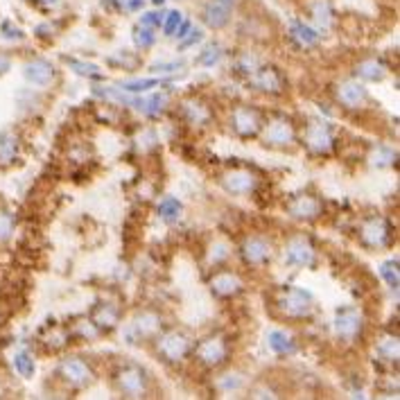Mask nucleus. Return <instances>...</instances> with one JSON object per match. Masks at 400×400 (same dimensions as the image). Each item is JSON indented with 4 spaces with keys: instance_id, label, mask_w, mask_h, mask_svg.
Listing matches in <instances>:
<instances>
[{
    "instance_id": "f257e3e1",
    "label": "nucleus",
    "mask_w": 400,
    "mask_h": 400,
    "mask_svg": "<svg viewBox=\"0 0 400 400\" xmlns=\"http://www.w3.org/2000/svg\"><path fill=\"white\" fill-rule=\"evenodd\" d=\"M195 358L206 367H220L226 362V358H229V344L222 337H206L197 344Z\"/></svg>"
},
{
    "instance_id": "f03ea898",
    "label": "nucleus",
    "mask_w": 400,
    "mask_h": 400,
    "mask_svg": "<svg viewBox=\"0 0 400 400\" xmlns=\"http://www.w3.org/2000/svg\"><path fill=\"white\" fill-rule=\"evenodd\" d=\"M278 307L292 319H301L312 312V296L303 289H285L278 298Z\"/></svg>"
},
{
    "instance_id": "7ed1b4c3",
    "label": "nucleus",
    "mask_w": 400,
    "mask_h": 400,
    "mask_svg": "<svg viewBox=\"0 0 400 400\" xmlns=\"http://www.w3.org/2000/svg\"><path fill=\"white\" fill-rule=\"evenodd\" d=\"M285 260L289 265H296V267H310L314 262V249L312 244L307 242V238L303 235H294L285 242V251H283Z\"/></svg>"
},
{
    "instance_id": "20e7f679",
    "label": "nucleus",
    "mask_w": 400,
    "mask_h": 400,
    "mask_svg": "<svg viewBox=\"0 0 400 400\" xmlns=\"http://www.w3.org/2000/svg\"><path fill=\"white\" fill-rule=\"evenodd\" d=\"M362 328V317L358 312V307H342L335 317V330H337V337L344 342H353L360 335Z\"/></svg>"
},
{
    "instance_id": "39448f33",
    "label": "nucleus",
    "mask_w": 400,
    "mask_h": 400,
    "mask_svg": "<svg viewBox=\"0 0 400 400\" xmlns=\"http://www.w3.org/2000/svg\"><path fill=\"white\" fill-rule=\"evenodd\" d=\"M118 387H120V392L129 398H141L145 392H147V378H145L141 369L125 367L120 374H118Z\"/></svg>"
},
{
    "instance_id": "423d86ee",
    "label": "nucleus",
    "mask_w": 400,
    "mask_h": 400,
    "mask_svg": "<svg viewBox=\"0 0 400 400\" xmlns=\"http://www.w3.org/2000/svg\"><path fill=\"white\" fill-rule=\"evenodd\" d=\"M157 351L168 362H179V360H184L188 355L190 342L181 333H168V335H163V337L159 339Z\"/></svg>"
},
{
    "instance_id": "0eeeda50",
    "label": "nucleus",
    "mask_w": 400,
    "mask_h": 400,
    "mask_svg": "<svg viewBox=\"0 0 400 400\" xmlns=\"http://www.w3.org/2000/svg\"><path fill=\"white\" fill-rule=\"evenodd\" d=\"M362 240L369 247H385L392 240V229H389V224L383 217H374V220H369L362 226Z\"/></svg>"
},
{
    "instance_id": "6e6552de",
    "label": "nucleus",
    "mask_w": 400,
    "mask_h": 400,
    "mask_svg": "<svg viewBox=\"0 0 400 400\" xmlns=\"http://www.w3.org/2000/svg\"><path fill=\"white\" fill-rule=\"evenodd\" d=\"M242 258L247 265H253V267L265 265V262H269V258H271L269 242L262 238H249L242 244Z\"/></svg>"
},
{
    "instance_id": "1a4fd4ad",
    "label": "nucleus",
    "mask_w": 400,
    "mask_h": 400,
    "mask_svg": "<svg viewBox=\"0 0 400 400\" xmlns=\"http://www.w3.org/2000/svg\"><path fill=\"white\" fill-rule=\"evenodd\" d=\"M59 376L66 380L68 385H72V387H84V385L90 383V378H93L90 369L81 360H66V362H61Z\"/></svg>"
},
{
    "instance_id": "9d476101",
    "label": "nucleus",
    "mask_w": 400,
    "mask_h": 400,
    "mask_svg": "<svg viewBox=\"0 0 400 400\" xmlns=\"http://www.w3.org/2000/svg\"><path fill=\"white\" fill-rule=\"evenodd\" d=\"M305 143L312 152L326 154L333 147V134L323 122H312V125H307V129H305Z\"/></svg>"
},
{
    "instance_id": "9b49d317",
    "label": "nucleus",
    "mask_w": 400,
    "mask_h": 400,
    "mask_svg": "<svg viewBox=\"0 0 400 400\" xmlns=\"http://www.w3.org/2000/svg\"><path fill=\"white\" fill-rule=\"evenodd\" d=\"M251 84L258 90H265V93H280L285 86L283 77L276 68H256L251 72Z\"/></svg>"
},
{
    "instance_id": "f8f14e48",
    "label": "nucleus",
    "mask_w": 400,
    "mask_h": 400,
    "mask_svg": "<svg viewBox=\"0 0 400 400\" xmlns=\"http://www.w3.org/2000/svg\"><path fill=\"white\" fill-rule=\"evenodd\" d=\"M233 127L240 136H256L260 129V115L249 106H238L233 111Z\"/></svg>"
},
{
    "instance_id": "ddd939ff",
    "label": "nucleus",
    "mask_w": 400,
    "mask_h": 400,
    "mask_svg": "<svg viewBox=\"0 0 400 400\" xmlns=\"http://www.w3.org/2000/svg\"><path fill=\"white\" fill-rule=\"evenodd\" d=\"M222 184L231 195H249L256 188V177L247 170H233L224 177Z\"/></svg>"
},
{
    "instance_id": "4468645a",
    "label": "nucleus",
    "mask_w": 400,
    "mask_h": 400,
    "mask_svg": "<svg viewBox=\"0 0 400 400\" xmlns=\"http://www.w3.org/2000/svg\"><path fill=\"white\" fill-rule=\"evenodd\" d=\"M337 99L346 106V109H358L367 102V90L362 84H358V81H342V84L337 86Z\"/></svg>"
},
{
    "instance_id": "2eb2a0df",
    "label": "nucleus",
    "mask_w": 400,
    "mask_h": 400,
    "mask_svg": "<svg viewBox=\"0 0 400 400\" xmlns=\"http://www.w3.org/2000/svg\"><path fill=\"white\" fill-rule=\"evenodd\" d=\"M211 289L217 296H235L242 289V280L233 271H217L211 278Z\"/></svg>"
},
{
    "instance_id": "dca6fc26",
    "label": "nucleus",
    "mask_w": 400,
    "mask_h": 400,
    "mask_svg": "<svg viewBox=\"0 0 400 400\" xmlns=\"http://www.w3.org/2000/svg\"><path fill=\"white\" fill-rule=\"evenodd\" d=\"M231 7H233V0H211L206 7H204V21L211 25V27H224L229 23V16H231Z\"/></svg>"
},
{
    "instance_id": "f3484780",
    "label": "nucleus",
    "mask_w": 400,
    "mask_h": 400,
    "mask_svg": "<svg viewBox=\"0 0 400 400\" xmlns=\"http://www.w3.org/2000/svg\"><path fill=\"white\" fill-rule=\"evenodd\" d=\"M265 141L274 147H285L294 141V127L287 120H274L265 129Z\"/></svg>"
},
{
    "instance_id": "a211bd4d",
    "label": "nucleus",
    "mask_w": 400,
    "mask_h": 400,
    "mask_svg": "<svg viewBox=\"0 0 400 400\" xmlns=\"http://www.w3.org/2000/svg\"><path fill=\"white\" fill-rule=\"evenodd\" d=\"M287 211H289V215H292V217H298V220H312V217L319 215L321 204L317 202L314 197L303 195V197L292 199V202L287 204Z\"/></svg>"
},
{
    "instance_id": "6ab92c4d",
    "label": "nucleus",
    "mask_w": 400,
    "mask_h": 400,
    "mask_svg": "<svg viewBox=\"0 0 400 400\" xmlns=\"http://www.w3.org/2000/svg\"><path fill=\"white\" fill-rule=\"evenodd\" d=\"M25 75L27 79L32 81V84H39V86H45L48 81L52 79L54 75V70L48 61H43V59H36L32 63H27V68H25Z\"/></svg>"
},
{
    "instance_id": "aec40b11",
    "label": "nucleus",
    "mask_w": 400,
    "mask_h": 400,
    "mask_svg": "<svg viewBox=\"0 0 400 400\" xmlns=\"http://www.w3.org/2000/svg\"><path fill=\"white\" fill-rule=\"evenodd\" d=\"M267 344L271 351L278 353V355H289V353H294V349H296L294 339L289 337V335H285L283 330H271L267 335Z\"/></svg>"
},
{
    "instance_id": "412c9836",
    "label": "nucleus",
    "mask_w": 400,
    "mask_h": 400,
    "mask_svg": "<svg viewBox=\"0 0 400 400\" xmlns=\"http://www.w3.org/2000/svg\"><path fill=\"white\" fill-rule=\"evenodd\" d=\"M168 104V97L163 93H154L150 97H143V99H134V106L138 109V111L147 113V115H157L163 111V106Z\"/></svg>"
},
{
    "instance_id": "4be33fe9",
    "label": "nucleus",
    "mask_w": 400,
    "mask_h": 400,
    "mask_svg": "<svg viewBox=\"0 0 400 400\" xmlns=\"http://www.w3.org/2000/svg\"><path fill=\"white\" fill-rule=\"evenodd\" d=\"M355 72L360 77H365V79H371V81H380L385 77V66L380 61H376V59H365V61H360L358 63V68H355Z\"/></svg>"
},
{
    "instance_id": "5701e85b",
    "label": "nucleus",
    "mask_w": 400,
    "mask_h": 400,
    "mask_svg": "<svg viewBox=\"0 0 400 400\" xmlns=\"http://www.w3.org/2000/svg\"><path fill=\"white\" fill-rule=\"evenodd\" d=\"M289 36L301 45V48H307V45H314L317 41H319V34H317L312 27H307L303 23H294L292 30H289Z\"/></svg>"
},
{
    "instance_id": "b1692460",
    "label": "nucleus",
    "mask_w": 400,
    "mask_h": 400,
    "mask_svg": "<svg viewBox=\"0 0 400 400\" xmlns=\"http://www.w3.org/2000/svg\"><path fill=\"white\" fill-rule=\"evenodd\" d=\"M118 321V310L113 305H97L93 310V323L99 328H113Z\"/></svg>"
},
{
    "instance_id": "393cba45",
    "label": "nucleus",
    "mask_w": 400,
    "mask_h": 400,
    "mask_svg": "<svg viewBox=\"0 0 400 400\" xmlns=\"http://www.w3.org/2000/svg\"><path fill=\"white\" fill-rule=\"evenodd\" d=\"M184 113H186L190 125H204V122H208V109L202 106L199 102H193V99H190V102H184Z\"/></svg>"
},
{
    "instance_id": "a878e982",
    "label": "nucleus",
    "mask_w": 400,
    "mask_h": 400,
    "mask_svg": "<svg viewBox=\"0 0 400 400\" xmlns=\"http://www.w3.org/2000/svg\"><path fill=\"white\" fill-rule=\"evenodd\" d=\"M159 215H161V220H166V222H177L181 215V202L175 197L163 199L159 204Z\"/></svg>"
},
{
    "instance_id": "bb28decb",
    "label": "nucleus",
    "mask_w": 400,
    "mask_h": 400,
    "mask_svg": "<svg viewBox=\"0 0 400 400\" xmlns=\"http://www.w3.org/2000/svg\"><path fill=\"white\" fill-rule=\"evenodd\" d=\"M134 328L138 330L141 337H147V335L159 330V317L157 314H150V312L143 314V317H138V321H136Z\"/></svg>"
},
{
    "instance_id": "cd10ccee",
    "label": "nucleus",
    "mask_w": 400,
    "mask_h": 400,
    "mask_svg": "<svg viewBox=\"0 0 400 400\" xmlns=\"http://www.w3.org/2000/svg\"><path fill=\"white\" fill-rule=\"evenodd\" d=\"M66 63L77 72V75H86V77H102V72L97 70V66L93 63H84V61H77V59H66Z\"/></svg>"
},
{
    "instance_id": "c85d7f7f",
    "label": "nucleus",
    "mask_w": 400,
    "mask_h": 400,
    "mask_svg": "<svg viewBox=\"0 0 400 400\" xmlns=\"http://www.w3.org/2000/svg\"><path fill=\"white\" fill-rule=\"evenodd\" d=\"M398 262L396 260H389V262H385V265L383 267H380V274H383L385 276V280H387V283H389V287H398Z\"/></svg>"
},
{
    "instance_id": "c756f323",
    "label": "nucleus",
    "mask_w": 400,
    "mask_h": 400,
    "mask_svg": "<svg viewBox=\"0 0 400 400\" xmlns=\"http://www.w3.org/2000/svg\"><path fill=\"white\" fill-rule=\"evenodd\" d=\"M152 86H159V79H131L122 84V88L131 90V93H141V90H147Z\"/></svg>"
},
{
    "instance_id": "7c9ffc66",
    "label": "nucleus",
    "mask_w": 400,
    "mask_h": 400,
    "mask_svg": "<svg viewBox=\"0 0 400 400\" xmlns=\"http://www.w3.org/2000/svg\"><path fill=\"white\" fill-rule=\"evenodd\" d=\"M312 16H314V21L319 23L321 27H328V23H330V7H328V3H317Z\"/></svg>"
},
{
    "instance_id": "2f4dec72",
    "label": "nucleus",
    "mask_w": 400,
    "mask_h": 400,
    "mask_svg": "<svg viewBox=\"0 0 400 400\" xmlns=\"http://www.w3.org/2000/svg\"><path fill=\"white\" fill-rule=\"evenodd\" d=\"M16 369H18V374L25 376V378H30L34 374V362L30 355H25V353H21V355L16 358Z\"/></svg>"
},
{
    "instance_id": "473e14b6",
    "label": "nucleus",
    "mask_w": 400,
    "mask_h": 400,
    "mask_svg": "<svg viewBox=\"0 0 400 400\" xmlns=\"http://www.w3.org/2000/svg\"><path fill=\"white\" fill-rule=\"evenodd\" d=\"M226 258H229V247H226V244H222V242L213 244V247H211V256H208V260H211L213 265H217V262H222V260H226Z\"/></svg>"
},
{
    "instance_id": "72a5a7b5",
    "label": "nucleus",
    "mask_w": 400,
    "mask_h": 400,
    "mask_svg": "<svg viewBox=\"0 0 400 400\" xmlns=\"http://www.w3.org/2000/svg\"><path fill=\"white\" fill-rule=\"evenodd\" d=\"M154 41H157V36H154L152 30H147V27L136 30V43H138L141 48H150V45H154Z\"/></svg>"
},
{
    "instance_id": "f704fd0d",
    "label": "nucleus",
    "mask_w": 400,
    "mask_h": 400,
    "mask_svg": "<svg viewBox=\"0 0 400 400\" xmlns=\"http://www.w3.org/2000/svg\"><path fill=\"white\" fill-rule=\"evenodd\" d=\"M181 23H184V16H181L179 12H170L168 18H166V25H163V27H166V34L172 36V34L177 32V27H179Z\"/></svg>"
},
{
    "instance_id": "c9c22d12",
    "label": "nucleus",
    "mask_w": 400,
    "mask_h": 400,
    "mask_svg": "<svg viewBox=\"0 0 400 400\" xmlns=\"http://www.w3.org/2000/svg\"><path fill=\"white\" fill-rule=\"evenodd\" d=\"M141 23H143L145 27H159V25L163 23V18H161L159 12H150V14H145V16L141 18Z\"/></svg>"
},
{
    "instance_id": "e433bc0d",
    "label": "nucleus",
    "mask_w": 400,
    "mask_h": 400,
    "mask_svg": "<svg viewBox=\"0 0 400 400\" xmlns=\"http://www.w3.org/2000/svg\"><path fill=\"white\" fill-rule=\"evenodd\" d=\"M217 59H220V48H208L206 54H202V57H199V61L206 63V66H211V63H215Z\"/></svg>"
},
{
    "instance_id": "4c0bfd02",
    "label": "nucleus",
    "mask_w": 400,
    "mask_h": 400,
    "mask_svg": "<svg viewBox=\"0 0 400 400\" xmlns=\"http://www.w3.org/2000/svg\"><path fill=\"white\" fill-rule=\"evenodd\" d=\"M233 380H222V389L224 392H235V389L242 387V380L238 376H231Z\"/></svg>"
},
{
    "instance_id": "58836bf2",
    "label": "nucleus",
    "mask_w": 400,
    "mask_h": 400,
    "mask_svg": "<svg viewBox=\"0 0 400 400\" xmlns=\"http://www.w3.org/2000/svg\"><path fill=\"white\" fill-rule=\"evenodd\" d=\"M9 231H12V217L0 215V238H7Z\"/></svg>"
},
{
    "instance_id": "ea45409f",
    "label": "nucleus",
    "mask_w": 400,
    "mask_h": 400,
    "mask_svg": "<svg viewBox=\"0 0 400 400\" xmlns=\"http://www.w3.org/2000/svg\"><path fill=\"white\" fill-rule=\"evenodd\" d=\"M177 68H181V63H161V66H154V70H177Z\"/></svg>"
},
{
    "instance_id": "a19ab883",
    "label": "nucleus",
    "mask_w": 400,
    "mask_h": 400,
    "mask_svg": "<svg viewBox=\"0 0 400 400\" xmlns=\"http://www.w3.org/2000/svg\"><path fill=\"white\" fill-rule=\"evenodd\" d=\"M190 34H193V36H190L188 41H184V48H186V45H190V43H197L199 39H202V32H199V30H193Z\"/></svg>"
},
{
    "instance_id": "79ce46f5",
    "label": "nucleus",
    "mask_w": 400,
    "mask_h": 400,
    "mask_svg": "<svg viewBox=\"0 0 400 400\" xmlns=\"http://www.w3.org/2000/svg\"><path fill=\"white\" fill-rule=\"evenodd\" d=\"M7 66H9V61H7V59H0V68L7 70Z\"/></svg>"
},
{
    "instance_id": "37998d69",
    "label": "nucleus",
    "mask_w": 400,
    "mask_h": 400,
    "mask_svg": "<svg viewBox=\"0 0 400 400\" xmlns=\"http://www.w3.org/2000/svg\"><path fill=\"white\" fill-rule=\"evenodd\" d=\"M154 5H163V0H154Z\"/></svg>"
}]
</instances>
